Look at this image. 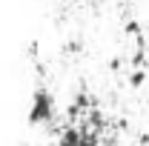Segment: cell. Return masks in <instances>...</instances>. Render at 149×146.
Segmentation results:
<instances>
[{
	"label": "cell",
	"mask_w": 149,
	"mask_h": 146,
	"mask_svg": "<svg viewBox=\"0 0 149 146\" xmlns=\"http://www.w3.org/2000/svg\"><path fill=\"white\" fill-rule=\"evenodd\" d=\"M83 129H74V126H66L60 132V138H57V146H80L83 143Z\"/></svg>",
	"instance_id": "7a4b0ae2"
},
{
	"label": "cell",
	"mask_w": 149,
	"mask_h": 146,
	"mask_svg": "<svg viewBox=\"0 0 149 146\" xmlns=\"http://www.w3.org/2000/svg\"><path fill=\"white\" fill-rule=\"evenodd\" d=\"M52 120H55V95L49 89H37L32 97V106H29V123L43 126Z\"/></svg>",
	"instance_id": "6da1fadb"
},
{
	"label": "cell",
	"mask_w": 149,
	"mask_h": 146,
	"mask_svg": "<svg viewBox=\"0 0 149 146\" xmlns=\"http://www.w3.org/2000/svg\"><path fill=\"white\" fill-rule=\"evenodd\" d=\"M89 126H97V132H100V126H103V115H100L97 109L89 112Z\"/></svg>",
	"instance_id": "277c9868"
},
{
	"label": "cell",
	"mask_w": 149,
	"mask_h": 146,
	"mask_svg": "<svg viewBox=\"0 0 149 146\" xmlns=\"http://www.w3.org/2000/svg\"><path fill=\"white\" fill-rule=\"evenodd\" d=\"M143 80H146V74H143V72H135V74H132V86H141Z\"/></svg>",
	"instance_id": "5b68a950"
},
{
	"label": "cell",
	"mask_w": 149,
	"mask_h": 146,
	"mask_svg": "<svg viewBox=\"0 0 149 146\" xmlns=\"http://www.w3.org/2000/svg\"><path fill=\"white\" fill-rule=\"evenodd\" d=\"M83 109H86V95H77L72 100V106H69V117H77Z\"/></svg>",
	"instance_id": "3957f363"
},
{
	"label": "cell",
	"mask_w": 149,
	"mask_h": 146,
	"mask_svg": "<svg viewBox=\"0 0 149 146\" xmlns=\"http://www.w3.org/2000/svg\"><path fill=\"white\" fill-rule=\"evenodd\" d=\"M80 146H100L97 143V138H92V135H86V138H83V143Z\"/></svg>",
	"instance_id": "8992f818"
}]
</instances>
